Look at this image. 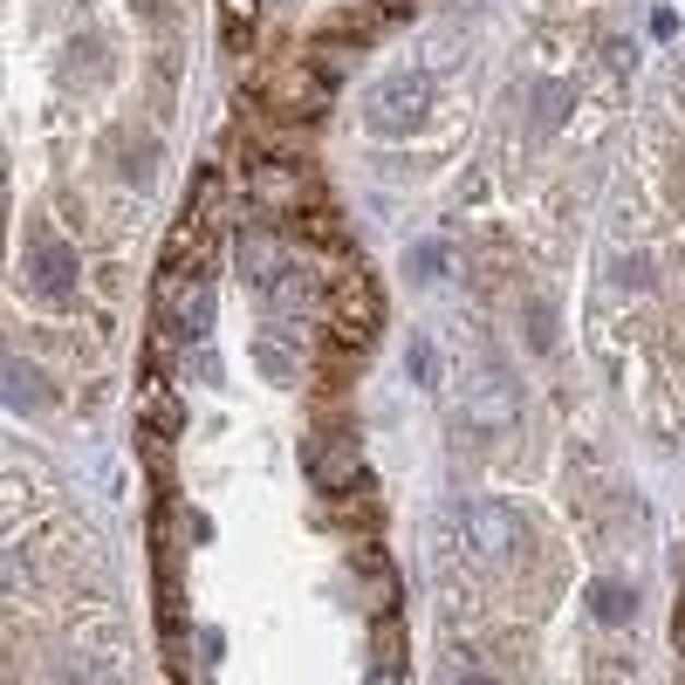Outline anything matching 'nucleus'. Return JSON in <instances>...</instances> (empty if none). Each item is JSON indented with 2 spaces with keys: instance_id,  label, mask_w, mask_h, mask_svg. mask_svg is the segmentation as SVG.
Returning <instances> with one entry per match:
<instances>
[{
  "instance_id": "f03ea898",
  "label": "nucleus",
  "mask_w": 685,
  "mask_h": 685,
  "mask_svg": "<svg viewBox=\"0 0 685 685\" xmlns=\"http://www.w3.org/2000/svg\"><path fill=\"white\" fill-rule=\"evenodd\" d=\"M377 309H385V302H377V282H370L364 268H350V274H343V288L329 295V329H336L343 343H370Z\"/></svg>"
},
{
  "instance_id": "9b49d317",
  "label": "nucleus",
  "mask_w": 685,
  "mask_h": 685,
  "mask_svg": "<svg viewBox=\"0 0 685 685\" xmlns=\"http://www.w3.org/2000/svg\"><path fill=\"white\" fill-rule=\"evenodd\" d=\"M261 370H268V377H282V385H288V377H295V350L268 336V343H261Z\"/></svg>"
},
{
  "instance_id": "6e6552de",
  "label": "nucleus",
  "mask_w": 685,
  "mask_h": 685,
  "mask_svg": "<svg viewBox=\"0 0 685 685\" xmlns=\"http://www.w3.org/2000/svg\"><path fill=\"white\" fill-rule=\"evenodd\" d=\"M172 433H179V398L144 391V439H172Z\"/></svg>"
},
{
  "instance_id": "6ab92c4d",
  "label": "nucleus",
  "mask_w": 685,
  "mask_h": 685,
  "mask_svg": "<svg viewBox=\"0 0 685 685\" xmlns=\"http://www.w3.org/2000/svg\"><path fill=\"white\" fill-rule=\"evenodd\" d=\"M452 685H494L487 672H473V665H460V678H452Z\"/></svg>"
},
{
  "instance_id": "423d86ee",
  "label": "nucleus",
  "mask_w": 685,
  "mask_h": 685,
  "mask_svg": "<svg viewBox=\"0 0 685 685\" xmlns=\"http://www.w3.org/2000/svg\"><path fill=\"white\" fill-rule=\"evenodd\" d=\"M247 186H253V199H268V206H302V172L288 158H261L247 172Z\"/></svg>"
},
{
  "instance_id": "dca6fc26",
  "label": "nucleus",
  "mask_w": 685,
  "mask_h": 685,
  "mask_svg": "<svg viewBox=\"0 0 685 685\" xmlns=\"http://www.w3.org/2000/svg\"><path fill=\"white\" fill-rule=\"evenodd\" d=\"M672 35H678V14L658 8V14H651V42H672Z\"/></svg>"
},
{
  "instance_id": "f3484780",
  "label": "nucleus",
  "mask_w": 685,
  "mask_h": 685,
  "mask_svg": "<svg viewBox=\"0 0 685 685\" xmlns=\"http://www.w3.org/2000/svg\"><path fill=\"white\" fill-rule=\"evenodd\" d=\"M220 8H226V21H234V28H247V21H253V0H220Z\"/></svg>"
},
{
  "instance_id": "f257e3e1",
  "label": "nucleus",
  "mask_w": 685,
  "mask_h": 685,
  "mask_svg": "<svg viewBox=\"0 0 685 685\" xmlns=\"http://www.w3.org/2000/svg\"><path fill=\"white\" fill-rule=\"evenodd\" d=\"M425 110H433V83H425L418 69H412V75H391V83H377L370 104H364V117H370L377 138H412L418 123H425Z\"/></svg>"
},
{
  "instance_id": "2eb2a0df",
  "label": "nucleus",
  "mask_w": 685,
  "mask_h": 685,
  "mask_svg": "<svg viewBox=\"0 0 685 685\" xmlns=\"http://www.w3.org/2000/svg\"><path fill=\"white\" fill-rule=\"evenodd\" d=\"M563 104H569L563 90H535V117H542V123H555V117H563Z\"/></svg>"
},
{
  "instance_id": "4468645a",
  "label": "nucleus",
  "mask_w": 685,
  "mask_h": 685,
  "mask_svg": "<svg viewBox=\"0 0 685 685\" xmlns=\"http://www.w3.org/2000/svg\"><path fill=\"white\" fill-rule=\"evenodd\" d=\"M412 377H418V385H433V343H425V336H412Z\"/></svg>"
},
{
  "instance_id": "7ed1b4c3",
  "label": "nucleus",
  "mask_w": 685,
  "mask_h": 685,
  "mask_svg": "<svg viewBox=\"0 0 685 685\" xmlns=\"http://www.w3.org/2000/svg\"><path fill=\"white\" fill-rule=\"evenodd\" d=\"M165 322L179 329V336H206V322H213V282L199 268H172L165 274Z\"/></svg>"
},
{
  "instance_id": "1a4fd4ad",
  "label": "nucleus",
  "mask_w": 685,
  "mask_h": 685,
  "mask_svg": "<svg viewBox=\"0 0 685 685\" xmlns=\"http://www.w3.org/2000/svg\"><path fill=\"white\" fill-rule=\"evenodd\" d=\"M316 480L329 494H350L364 480V466H357V452H322V466H316Z\"/></svg>"
},
{
  "instance_id": "9d476101",
  "label": "nucleus",
  "mask_w": 685,
  "mask_h": 685,
  "mask_svg": "<svg viewBox=\"0 0 685 685\" xmlns=\"http://www.w3.org/2000/svg\"><path fill=\"white\" fill-rule=\"evenodd\" d=\"M295 234H302V240H322V247H343V220L322 213V206H302V213H295Z\"/></svg>"
},
{
  "instance_id": "20e7f679",
  "label": "nucleus",
  "mask_w": 685,
  "mask_h": 685,
  "mask_svg": "<svg viewBox=\"0 0 685 685\" xmlns=\"http://www.w3.org/2000/svg\"><path fill=\"white\" fill-rule=\"evenodd\" d=\"M28 288H35L42 302H69V295H75V247L35 240V253H28Z\"/></svg>"
},
{
  "instance_id": "0eeeda50",
  "label": "nucleus",
  "mask_w": 685,
  "mask_h": 685,
  "mask_svg": "<svg viewBox=\"0 0 685 685\" xmlns=\"http://www.w3.org/2000/svg\"><path fill=\"white\" fill-rule=\"evenodd\" d=\"M268 295L282 302L288 316H302V309H316V302H322V282H316L309 268H282V274H274V288H268Z\"/></svg>"
},
{
  "instance_id": "ddd939ff",
  "label": "nucleus",
  "mask_w": 685,
  "mask_h": 685,
  "mask_svg": "<svg viewBox=\"0 0 685 685\" xmlns=\"http://www.w3.org/2000/svg\"><path fill=\"white\" fill-rule=\"evenodd\" d=\"M597 611L611 617V624H624V617H630V590H603V597H597Z\"/></svg>"
},
{
  "instance_id": "a211bd4d",
  "label": "nucleus",
  "mask_w": 685,
  "mask_h": 685,
  "mask_svg": "<svg viewBox=\"0 0 685 685\" xmlns=\"http://www.w3.org/2000/svg\"><path fill=\"white\" fill-rule=\"evenodd\" d=\"M364 685H398V658H385V665H377V672H370Z\"/></svg>"
},
{
  "instance_id": "f8f14e48",
  "label": "nucleus",
  "mask_w": 685,
  "mask_h": 685,
  "mask_svg": "<svg viewBox=\"0 0 685 685\" xmlns=\"http://www.w3.org/2000/svg\"><path fill=\"white\" fill-rule=\"evenodd\" d=\"M8 391H14V404H35V398H42L35 370H28V357H14V364H8Z\"/></svg>"
},
{
  "instance_id": "39448f33",
  "label": "nucleus",
  "mask_w": 685,
  "mask_h": 685,
  "mask_svg": "<svg viewBox=\"0 0 685 685\" xmlns=\"http://www.w3.org/2000/svg\"><path fill=\"white\" fill-rule=\"evenodd\" d=\"M322 104H329V83H316V75H302V69H295V75H282V83L268 90V110H274V117H288V123L316 117Z\"/></svg>"
}]
</instances>
